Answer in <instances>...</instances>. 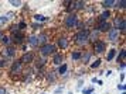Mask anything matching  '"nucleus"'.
<instances>
[{"instance_id": "nucleus-1", "label": "nucleus", "mask_w": 126, "mask_h": 94, "mask_svg": "<svg viewBox=\"0 0 126 94\" xmlns=\"http://www.w3.org/2000/svg\"><path fill=\"white\" fill-rule=\"evenodd\" d=\"M88 35H89V32H88L86 30H81L79 32L75 35V41L79 45H84V44L88 42Z\"/></svg>"}, {"instance_id": "nucleus-2", "label": "nucleus", "mask_w": 126, "mask_h": 94, "mask_svg": "<svg viewBox=\"0 0 126 94\" xmlns=\"http://www.w3.org/2000/svg\"><path fill=\"white\" fill-rule=\"evenodd\" d=\"M55 51H57V48H55V45H52V44H46V45H43V46H40V52L44 56L51 55Z\"/></svg>"}, {"instance_id": "nucleus-3", "label": "nucleus", "mask_w": 126, "mask_h": 94, "mask_svg": "<svg viewBox=\"0 0 126 94\" xmlns=\"http://www.w3.org/2000/svg\"><path fill=\"white\" fill-rule=\"evenodd\" d=\"M77 24H78V20H77V16L75 14H69L65 18V27L67 28H75Z\"/></svg>"}, {"instance_id": "nucleus-4", "label": "nucleus", "mask_w": 126, "mask_h": 94, "mask_svg": "<svg viewBox=\"0 0 126 94\" xmlns=\"http://www.w3.org/2000/svg\"><path fill=\"white\" fill-rule=\"evenodd\" d=\"M108 39L109 41H116V39H119V30H116V28H110L108 31Z\"/></svg>"}, {"instance_id": "nucleus-5", "label": "nucleus", "mask_w": 126, "mask_h": 94, "mask_svg": "<svg viewBox=\"0 0 126 94\" xmlns=\"http://www.w3.org/2000/svg\"><path fill=\"white\" fill-rule=\"evenodd\" d=\"M110 30V24L108 21H101L98 25V32H108Z\"/></svg>"}, {"instance_id": "nucleus-6", "label": "nucleus", "mask_w": 126, "mask_h": 94, "mask_svg": "<svg viewBox=\"0 0 126 94\" xmlns=\"http://www.w3.org/2000/svg\"><path fill=\"white\" fill-rule=\"evenodd\" d=\"M115 25H116V30L119 28L120 31H123L126 28V21H125V18L123 17H120V18H116L115 20Z\"/></svg>"}, {"instance_id": "nucleus-7", "label": "nucleus", "mask_w": 126, "mask_h": 94, "mask_svg": "<svg viewBox=\"0 0 126 94\" xmlns=\"http://www.w3.org/2000/svg\"><path fill=\"white\" fill-rule=\"evenodd\" d=\"M94 48H95V51H96L98 53H102L103 51H105V48H106V45H105V42H102V41H96L95 45H94Z\"/></svg>"}, {"instance_id": "nucleus-8", "label": "nucleus", "mask_w": 126, "mask_h": 94, "mask_svg": "<svg viewBox=\"0 0 126 94\" xmlns=\"http://www.w3.org/2000/svg\"><path fill=\"white\" fill-rule=\"evenodd\" d=\"M33 53L31 52H26L23 56H21V59H20V62L21 63H30V62H33Z\"/></svg>"}, {"instance_id": "nucleus-9", "label": "nucleus", "mask_w": 126, "mask_h": 94, "mask_svg": "<svg viewBox=\"0 0 126 94\" xmlns=\"http://www.w3.org/2000/svg\"><path fill=\"white\" fill-rule=\"evenodd\" d=\"M21 67H23V63H21L20 61H16L14 63H13L10 73H17V72H20V70H21Z\"/></svg>"}, {"instance_id": "nucleus-10", "label": "nucleus", "mask_w": 126, "mask_h": 94, "mask_svg": "<svg viewBox=\"0 0 126 94\" xmlns=\"http://www.w3.org/2000/svg\"><path fill=\"white\" fill-rule=\"evenodd\" d=\"M58 46L63 48V49H65V48L68 46V39L65 38V37H61V38L58 39Z\"/></svg>"}, {"instance_id": "nucleus-11", "label": "nucleus", "mask_w": 126, "mask_h": 94, "mask_svg": "<svg viewBox=\"0 0 126 94\" xmlns=\"http://www.w3.org/2000/svg\"><path fill=\"white\" fill-rule=\"evenodd\" d=\"M98 37H99V32H98L96 30H94L89 35H88V41H92V42H96Z\"/></svg>"}, {"instance_id": "nucleus-12", "label": "nucleus", "mask_w": 126, "mask_h": 94, "mask_svg": "<svg viewBox=\"0 0 126 94\" xmlns=\"http://www.w3.org/2000/svg\"><path fill=\"white\" fill-rule=\"evenodd\" d=\"M37 39H38V44L43 46V45L47 44V39H48V37H47V34H40V35L37 37Z\"/></svg>"}, {"instance_id": "nucleus-13", "label": "nucleus", "mask_w": 126, "mask_h": 94, "mask_svg": "<svg viewBox=\"0 0 126 94\" xmlns=\"http://www.w3.org/2000/svg\"><path fill=\"white\" fill-rule=\"evenodd\" d=\"M64 61V56L60 55V53H55L54 55V59H52V62H54V65H61Z\"/></svg>"}, {"instance_id": "nucleus-14", "label": "nucleus", "mask_w": 126, "mask_h": 94, "mask_svg": "<svg viewBox=\"0 0 126 94\" xmlns=\"http://www.w3.org/2000/svg\"><path fill=\"white\" fill-rule=\"evenodd\" d=\"M3 56H6V58L14 56V48H6V51L3 52Z\"/></svg>"}, {"instance_id": "nucleus-15", "label": "nucleus", "mask_w": 126, "mask_h": 94, "mask_svg": "<svg viewBox=\"0 0 126 94\" xmlns=\"http://www.w3.org/2000/svg\"><path fill=\"white\" fill-rule=\"evenodd\" d=\"M109 17H110V13H109V11H103L102 14L99 16V20H101V21H108Z\"/></svg>"}, {"instance_id": "nucleus-16", "label": "nucleus", "mask_w": 126, "mask_h": 94, "mask_svg": "<svg viewBox=\"0 0 126 94\" xmlns=\"http://www.w3.org/2000/svg\"><path fill=\"white\" fill-rule=\"evenodd\" d=\"M29 44L31 45V46H37V45H38V39H37V37H34V35L30 37L29 38Z\"/></svg>"}, {"instance_id": "nucleus-17", "label": "nucleus", "mask_w": 126, "mask_h": 94, "mask_svg": "<svg viewBox=\"0 0 126 94\" xmlns=\"http://www.w3.org/2000/svg\"><path fill=\"white\" fill-rule=\"evenodd\" d=\"M103 7H106V9H109V7H113L115 6V0H105L102 3Z\"/></svg>"}, {"instance_id": "nucleus-18", "label": "nucleus", "mask_w": 126, "mask_h": 94, "mask_svg": "<svg viewBox=\"0 0 126 94\" xmlns=\"http://www.w3.org/2000/svg\"><path fill=\"white\" fill-rule=\"evenodd\" d=\"M115 55H116V49H110L108 52V55H106V59H108V61H112L115 58Z\"/></svg>"}, {"instance_id": "nucleus-19", "label": "nucleus", "mask_w": 126, "mask_h": 94, "mask_svg": "<svg viewBox=\"0 0 126 94\" xmlns=\"http://www.w3.org/2000/svg\"><path fill=\"white\" fill-rule=\"evenodd\" d=\"M14 42H17V44H21V41H23V34H14Z\"/></svg>"}, {"instance_id": "nucleus-20", "label": "nucleus", "mask_w": 126, "mask_h": 94, "mask_svg": "<svg viewBox=\"0 0 126 94\" xmlns=\"http://www.w3.org/2000/svg\"><path fill=\"white\" fill-rule=\"evenodd\" d=\"M9 21V17L6 16H0V27H3V25H6V22Z\"/></svg>"}, {"instance_id": "nucleus-21", "label": "nucleus", "mask_w": 126, "mask_h": 94, "mask_svg": "<svg viewBox=\"0 0 126 94\" xmlns=\"http://www.w3.org/2000/svg\"><path fill=\"white\" fill-rule=\"evenodd\" d=\"M34 20H35V21H46L47 17L41 16V14H35V16H34Z\"/></svg>"}, {"instance_id": "nucleus-22", "label": "nucleus", "mask_w": 126, "mask_h": 94, "mask_svg": "<svg viewBox=\"0 0 126 94\" xmlns=\"http://www.w3.org/2000/svg\"><path fill=\"white\" fill-rule=\"evenodd\" d=\"M115 4H116V7H120V9H125L126 1H125V0H120V1H115Z\"/></svg>"}, {"instance_id": "nucleus-23", "label": "nucleus", "mask_w": 126, "mask_h": 94, "mask_svg": "<svg viewBox=\"0 0 126 94\" xmlns=\"http://www.w3.org/2000/svg\"><path fill=\"white\" fill-rule=\"evenodd\" d=\"M125 56H126V51L122 49L120 53H119V56H118V61H125Z\"/></svg>"}, {"instance_id": "nucleus-24", "label": "nucleus", "mask_w": 126, "mask_h": 94, "mask_svg": "<svg viewBox=\"0 0 126 94\" xmlns=\"http://www.w3.org/2000/svg\"><path fill=\"white\" fill-rule=\"evenodd\" d=\"M65 72H67V65L64 63V65H61V66H60V70H58V73H60V74H64Z\"/></svg>"}, {"instance_id": "nucleus-25", "label": "nucleus", "mask_w": 126, "mask_h": 94, "mask_svg": "<svg viewBox=\"0 0 126 94\" xmlns=\"http://www.w3.org/2000/svg\"><path fill=\"white\" fill-rule=\"evenodd\" d=\"M1 42H3L4 45H9V44H10V38L6 37V35H3V37H1Z\"/></svg>"}, {"instance_id": "nucleus-26", "label": "nucleus", "mask_w": 126, "mask_h": 94, "mask_svg": "<svg viewBox=\"0 0 126 94\" xmlns=\"http://www.w3.org/2000/svg\"><path fill=\"white\" fill-rule=\"evenodd\" d=\"M81 52H74L72 53V59H75V61H78V59H81Z\"/></svg>"}, {"instance_id": "nucleus-27", "label": "nucleus", "mask_w": 126, "mask_h": 94, "mask_svg": "<svg viewBox=\"0 0 126 94\" xmlns=\"http://www.w3.org/2000/svg\"><path fill=\"white\" fill-rule=\"evenodd\" d=\"M101 62H102L101 59H96V61H95V62H94V63L91 65V67H92V69H95V67H98L99 65H101Z\"/></svg>"}, {"instance_id": "nucleus-28", "label": "nucleus", "mask_w": 126, "mask_h": 94, "mask_svg": "<svg viewBox=\"0 0 126 94\" xmlns=\"http://www.w3.org/2000/svg\"><path fill=\"white\" fill-rule=\"evenodd\" d=\"M10 4L18 7V6H21V1H20V0H10Z\"/></svg>"}, {"instance_id": "nucleus-29", "label": "nucleus", "mask_w": 126, "mask_h": 94, "mask_svg": "<svg viewBox=\"0 0 126 94\" xmlns=\"http://www.w3.org/2000/svg\"><path fill=\"white\" fill-rule=\"evenodd\" d=\"M92 91H94V89H92V87H89V89H85L82 93H84V94H92Z\"/></svg>"}, {"instance_id": "nucleus-30", "label": "nucleus", "mask_w": 126, "mask_h": 94, "mask_svg": "<svg viewBox=\"0 0 126 94\" xmlns=\"http://www.w3.org/2000/svg\"><path fill=\"white\" fill-rule=\"evenodd\" d=\"M44 62H46L44 59H38V61H37V66H38V67H40V66H44Z\"/></svg>"}, {"instance_id": "nucleus-31", "label": "nucleus", "mask_w": 126, "mask_h": 94, "mask_svg": "<svg viewBox=\"0 0 126 94\" xmlns=\"http://www.w3.org/2000/svg\"><path fill=\"white\" fill-rule=\"evenodd\" d=\"M89 58H91V53H86V55H84V61L88 62L89 61Z\"/></svg>"}, {"instance_id": "nucleus-32", "label": "nucleus", "mask_w": 126, "mask_h": 94, "mask_svg": "<svg viewBox=\"0 0 126 94\" xmlns=\"http://www.w3.org/2000/svg\"><path fill=\"white\" fill-rule=\"evenodd\" d=\"M118 89H119V90H122V91H125V89H126V87H125V84H119V86H118Z\"/></svg>"}, {"instance_id": "nucleus-33", "label": "nucleus", "mask_w": 126, "mask_h": 94, "mask_svg": "<svg viewBox=\"0 0 126 94\" xmlns=\"http://www.w3.org/2000/svg\"><path fill=\"white\" fill-rule=\"evenodd\" d=\"M18 28H21V30L26 28V22H20V24H18Z\"/></svg>"}, {"instance_id": "nucleus-34", "label": "nucleus", "mask_w": 126, "mask_h": 94, "mask_svg": "<svg viewBox=\"0 0 126 94\" xmlns=\"http://www.w3.org/2000/svg\"><path fill=\"white\" fill-rule=\"evenodd\" d=\"M0 94H7L6 89H3V87H0Z\"/></svg>"}, {"instance_id": "nucleus-35", "label": "nucleus", "mask_w": 126, "mask_h": 94, "mask_svg": "<svg viewBox=\"0 0 126 94\" xmlns=\"http://www.w3.org/2000/svg\"><path fill=\"white\" fill-rule=\"evenodd\" d=\"M6 66V61H0V67Z\"/></svg>"}, {"instance_id": "nucleus-36", "label": "nucleus", "mask_w": 126, "mask_h": 94, "mask_svg": "<svg viewBox=\"0 0 126 94\" xmlns=\"http://www.w3.org/2000/svg\"><path fill=\"white\" fill-rule=\"evenodd\" d=\"M16 30H18V27H17V25H13V27H12V31H13V32H16Z\"/></svg>"}, {"instance_id": "nucleus-37", "label": "nucleus", "mask_w": 126, "mask_h": 94, "mask_svg": "<svg viewBox=\"0 0 126 94\" xmlns=\"http://www.w3.org/2000/svg\"><path fill=\"white\" fill-rule=\"evenodd\" d=\"M105 74H106V76H110V74H112V72H110V70H108V72H105Z\"/></svg>"}, {"instance_id": "nucleus-38", "label": "nucleus", "mask_w": 126, "mask_h": 94, "mask_svg": "<svg viewBox=\"0 0 126 94\" xmlns=\"http://www.w3.org/2000/svg\"><path fill=\"white\" fill-rule=\"evenodd\" d=\"M43 94H47V93H43Z\"/></svg>"}]
</instances>
